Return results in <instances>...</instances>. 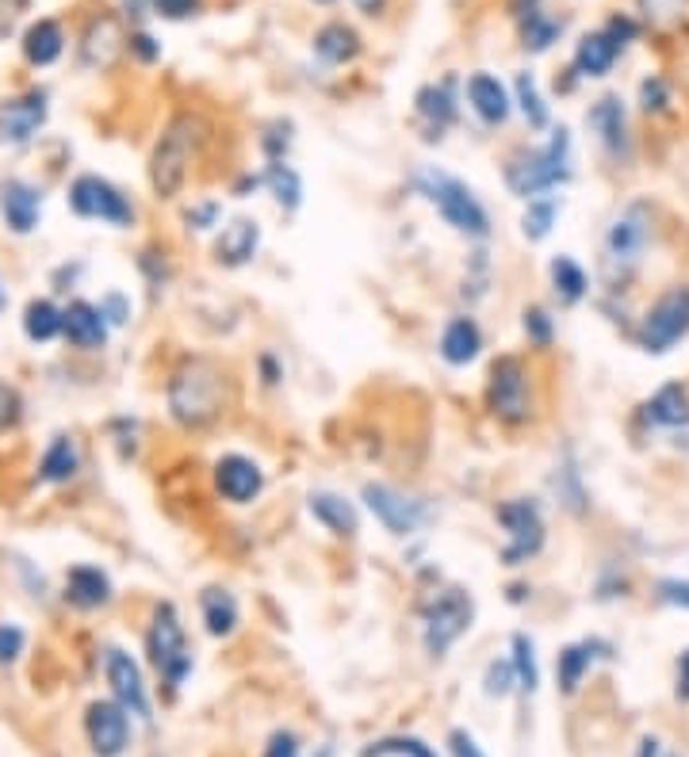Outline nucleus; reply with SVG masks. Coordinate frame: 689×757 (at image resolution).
I'll list each match as a JSON object with an SVG mask.
<instances>
[{
  "mask_svg": "<svg viewBox=\"0 0 689 757\" xmlns=\"http://www.w3.org/2000/svg\"><path fill=\"white\" fill-rule=\"evenodd\" d=\"M200 142H204V123L196 115L172 119L169 131L161 134L154 157H149V184L161 199H172L189 180V169L200 154Z\"/></svg>",
  "mask_w": 689,
  "mask_h": 757,
  "instance_id": "nucleus-1",
  "label": "nucleus"
},
{
  "mask_svg": "<svg viewBox=\"0 0 689 757\" xmlns=\"http://www.w3.org/2000/svg\"><path fill=\"white\" fill-rule=\"evenodd\" d=\"M169 406L181 425H207L222 414V371L211 359H189L169 383Z\"/></svg>",
  "mask_w": 689,
  "mask_h": 757,
  "instance_id": "nucleus-2",
  "label": "nucleus"
},
{
  "mask_svg": "<svg viewBox=\"0 0 689 757\" xmlns=\"http://www.w3.org/2000/svg\"><path fill=\"white\" fill-rule=\"evenodd\" d=\"M567 154H571V138H567V131H556L544 149L521 154L513 164H509V169H506L509 192L529 199V196H541V192H548V187L564 184V180L571 176V169H567Z\"/></svg>",
  "mask_w": 689,
  "mask_h": 757,
  "instance_id": "nucleus-3",
  "label": "nucleus"
},
{
  "mask_svg": "<svg viewBox=\"0 0 689 757\" xmlns=\"http://www.w3.org/2000/svg\"><path fill=\"white\" fill-rule=\"evenodd\" d=\"M651 242V207L648 204H628L625 211L613 219L605 230V272L609 280H625L636 272Z\"/></svg>",
  "mask_w": 689,
  "mask_h": 757,
  "instance_id": "nucleus-4",
  "label": "nucleus"
},
{
  "mask_svg": "<svg viewBox=\"0 0 689 757\" xmlns=\"http://www.w3.org/2000/svg\"><path fill=\"white\" fill-rule=\"evenodd\" d=\"M418 187L425 192L433 207L445 215L448 227H456L460 234H471V237H486V211L479 207V199L468 192V184H460L456 176H445V172H422L418 176Z\"/></svg>",
  "mask_w": 689,
  "mask_h": 757,
  "instance_id": "nucleus-5",
  "label": "nucleus"
},
{
  "mask_svg": "<svg viewBox=\"0 0 689 757\" xmlns=\"http://www.w3.org/2000/svg\"><path fill=\"white\" fill-rule=\"evenodd\" d=\"M149 658H154L157 673L165 677V685H181L192 670V655L184 647V627L172 612V605H161L154 612V627H149Z\"/></svg>",
  "mask_w": 689,
  "mask_h": 757,
  "instance_id": "nucleus-6",
  "label": "nucleus"
},
{
  "mask_svg": "<svg viewBox=\"0 0 689 757\" xmlns=\"http://www.w3.org/2000/svg\"><path fill=\"white\" fill-rule=\"evenodd\" d=\"M471 627V601L463 589H440L430 605H425V650L440 658L463 632Z\"/></svg>",
  "mask_w": 689,
  "mask_h": 757,
  "instance_id": "nucleus-7",
  "label": "nucleus"
},
{
  "mask_svg": "<svg viewBox=\"0 0 689 757\" xmlns=\"http://www.w3.org/2000/svg\"><path fill=\"white\" fill-rule=\"evenodd\" d=\"M689 333V288H674L643 314L640 344L648 352H666Z\"/></svg>",
  "mask_w": 689,
  "mask_h": 757,
  "instance_id": "nucleus-8",
  "label": "nucleus"
},
{
  "mask_svg": "<svg viewBox=\"0 0 689 757\" xmlns=\"http://www.w3.org/2000/svg\"><path fill=\"white\" fill-rule=\"evenodd\" d=\"M70 207L81 215V219H100L111 222V227H131L134 211L116 187L100 176H77L70 187Z\"/></svg>",
  "mask_w": 689,
  "mask_h": 757,
  "instance_id": "nucleus-9",
  "label": "nucleus"
},
{
  "mask_svg": "<svg viewBox=\"0 0 689 757\" xmlns=\"http://www.w3.org/2000/svg\"><path fill=\"white\" fill-rule=\"evenodd\" d=\"M491 410L509 425H521L529 417V375L521 359L506 356L491 371Z\"/></svg>",
  "mask_w": 689,
  "mask_h": 757,
  "instance_id": "nucleus-10",
  "label": "nucleus"
},
{
  "mask_svg": "<svg viewBox=\"0 0 689 757\" xmlns=\"http://www.w3.org/2000/svg\"><path fill=\"white\" fill-rule=\"evenodd\" d=\"M498 521L509 528V547L501 551V559H506L509 566H521L529 554L541 551L544 524H541V513H536V505H529V501H509V505L498 509Z\"/></svg>",
  "mask_w": 689,
  "mask_h": 757,
  "instance_id": "nucleus-11",
  "label": "nucleus"
},
{
  "mask_svg": "<svg viewBox=\"0 0 689 757\" xmlns=\"http://www.w3.org/2000/svg\"><path fill=\"white\" fill-rule=\"evenodd\" d=\"M43 123H47V93H27L0 103V142L9 146L32 142Z\"/></svg>",
  "mask_w": 689,
  "mask_h": 757,
  "instance_id": "nucleus-12",
  "label": "nucleus"
},
{
  "mask_svg": "<svg viewBox=\"0 0 689 757\" xmlns=\"http://www.w3.org/2000/svg\"><path fill=\"white\" fill-rule=\"evenodd\" d=\"M364 501H368V509L379 516V524H384L391 536H410V532L425 521V509L418 505V501L402 498L391 486H364Z\"/></svg>",
  "mask_w": 689,
  "mask_h": 757,
  "instance_id": "nucleus-13",
  "label": "nucleus"
},
{
  "mask_svg": "<svg viewBox=\"0 0 689 757\" xmlns=\"http://www.w3.org/2000/svg\"><path fill=\"white\" fill-rule=\"evenodd\" d=\"M108 685L126 711H134L138 719H149V700H146V685H142L138 666H134L131 655H123V650H116V647L108 650Z\"/></svg>",
  "mask_w": 689,
  "mask_h": 757,
  "instance_id": "nucleus-14",
  "label": "nucleus"
},
{
  "mask_svg": "<svg viewBox=\"0 0 689 757\" xmlns=\"http://www.w3.org/2000/svg\"><path fill=\"white\" fill-rule=\"evenodd\" d=\"M85 727H88V742H93V749L100 757H116V754H123V746H126V711L119 708V704H93L88 708V719H85Z\"/></svg>",
  "mask_w": 689,
  "mask_h": 757,
  "instance_id": "nucleus-15",
  "label": "nucleus"
},
{
  "mask_svg": "<svg viewBox=\"0 0 689 757\" xmlns=\"http://www.w3.org/2000/svg\"><path fill=\"white\" fill-rule=\"evenodd\" d=\"M39 207H43V196L32 184H24V180H4V184H0V215H4L9 230L32 234V230L39 227Z\"/></svg>",
  "mask_w": 689,
  "mask_h": 757,
  "instance_id": "nucleus-16",
  "label": "nucleus"
},
{
  "mask_svg": "<svg viewBox=\"0 0 689 757\" xmlns=\"http://www.w3.org/2000/svg\"><path fill=\"white\" fill-rule=\"evenodd\" d=\"M261 483H265V478H261L257 463L242 460V455H227V460H219V467H215V486H219V493L227 501H238V505L257 498Z\"/></svg>",
  "mask_w": 689,
  "mask_h": 757,
  "instance_id": "nucleus-17",
  "label": "nucleus"
},
{
  "mask_svg": "<svg viewBox=\"0 0 689 757\" xmlns=\"http://www.w3.org/2000/svg\"><path fill=\"white\" fill-rule=\"evenodd\" d=\"M62 333L77 349H100L104 337H108V326H104V314L93 303H70V310L62 314Z\"/></svg>",
  "mask_w": 689,
  "mask_h": 757,
  "instance_id": "nucleus-18",
  "label": "nucleus"
},
{
  "mask_svg": "<svg viewBox=\"0 0 689 757\" xmlns=\"http://www.w3.org/2000/svg\"><path fill=\"white\" fill-rule=\"evenodd\" d=\"M65 597H70L77 609H100L111 597V582L96 566H73L70 578H65Z\"/></svg>",
  "mask_w": 689,
  "mask_h": 757,
  "instance_id": "nucleus-19",
  "label": "nucleus"
},
{
  "mask_svg": "<svg viewBox=\"0 0 689 757\" xmlns=\"http://www.w3.org/2000/svg\"><path fill=\"white\" fill-rule=\"evenodd\" d=\"M643 417L648 425H658V429H678V425L689 422V394L681 383H666L655 399L643 406Z\"/></svg>",
  "mask_w": 689,
  "mask_h": 757,
  "instance_id": "nucleus-20",
  "label": "nucleus"
},
{
  "mask_svg": "<svg viewBox=\"0 0 689 757\" xmlns=\"http://www.w3.org/2000/svg\"><path fill=\"white\" fill-rule=\"evenodd\" d=\"M65 50V35L55 20H39V24L27 27L24 35V58L32 65H55Z\"/></svg>",
  "mask_w": 689,
  "mask_h": 757,
  "instance_id": "nucleus-21",
  "label": "nucleus"
},
{
  "mask_svg": "<svg viewBox=\"0 0 689 757\" xmlns=\"http://www.w3.org/2000/svg\"><path fill=\"white\" fill-rule=\"evenodd\" d=\"M468 100L486 123H506L509 96H506V88H501V81L486 77V73H475V77L468 81Z\"/></svg>",
  "mask_w": 689,
  "mask_h": 757,
  "instance_id": "nucleus-22",
  "label": "nucleus"
},
{
  "mask_svg": "<svg viewBox=\"0 0 689 757\" xmlns=\"http://www.w3.org/2000/svg\"><path fill=\"white\" fill-rule=\"evenodd\" d=\"M257 242H261L257 222L234 219L227 230H222V237H219V245H215V253H219L222 265H245V260L257 253Z\"/></svg>",
  "mask_w": 689,
  "mask_h": 757,
  "instance_id": "nucleus-23",
  "label": "nucleus"
},
{
  "mask_svg": "<svg viewBox=\"0 0 689 757\" xmlns=\"http://www.w3.org/2000/svg\"><path fill=\"white\" fill-rule=\"evenodd\" d=\"M617 54H620V42L613 39L609 32H597L579 42L575 65H579V73H587V77H602V73H609V65L617 62Z\"/></svg>",
  "mask_w": 689,
  "mask_h": 757,
  "instance_id": "nucleus-24",
  "label": "nucleus"
},
{
  "mask_svg": "<svg viewBox=\"0 0 689 757\" xmlns=\"http://www.w3.org/2000/svg\"><path fill=\"white\" fill-rule=\"evenodd\" d=\"M590 126L602 134V142L613 149V154H625L628 149V123H625V108H620V100H613V96L597 100V108L590 111Z\"/></svg>",
  "mask_w": 689,
  "mask_h": 757,
  "instance_id": "nucleus-25",
  "label": "nucleus"
},
{
  "mask_svg": "<svg viewBox=\"0 0 689 757\" xmlns=\"http://www.w3.org/2000/svg\"><path fill=\"white\" fill-rule=\"evenodd\" d=\"M479 344H483V337H479V326L471 318L448 321L445 337H440V352H445L448 364H471L479 356Z\"/></svg>",
  "mask_w": 689,
  "mask_h": 757,
  "instance_id": "nucleus-26",
  "label": "nucleus"
},
{
  "mask_svg": "<svg viewBox=\"0 0 689 757\" xmlns=\"http://www.w3.org/2000/svg\"><path fill=\"white\" fill-rule=\"evenodd\" d=\"M119 42H123V35H119L116 20H111V16L93 20V24H88V32H85V42H81V50H85V62L88 65H111Z\"/></svg>",
  "mask_w": 689,
  "mask_h": 757,
  "instance_id": "nucleus-27",
  "label": "nucleus"
},
{
  "mask_svg": "<svg viewBox=\"0 0 689 757\" xmlns=\"http://www.w3.org/2000/svg\"><path fill=\"white\" fill-rule=\"evenodd\" d=\"M311 513H314V521L326 524V528L337 532V536H353L356 532V509L344 498H337V493H314Z\"/></svg>",
  "mask_w": 689,
  "mask_h": 757,
  "instance_id": "nucleus-28",
  "label": "nucleus"
},
{
  "mask_svg": "<svg viewBox=\"0 0 689 757\" xmlns=\"http://www.w3.org/2000/svg\"><path fill=\"white\" fill-rule=\"evenodd\" d=\"M597 650H605L602 643H575V647H567L564 655H559L556 673H559V688H564V693H575V688H579L582 673L590 670Z\"/></svg>",
  "mask_w": 689,
  "mask_h": 757,
  "instance_id": "nucleus-29",
  "label": "nucleus"
},
{
  "mask_svg": "<svg viewBox=\"0 0 689 757\" xmlns=\"http://www.w3.org/2000/svg\"><path fill=\"white\" fill-rule=\"evenodd\" d=\"M314 50H318V58H326L329 65H341V62H349V58H356L361 42H356V35L344 24H329L314 35Z\"/></svg>",
  "mask_w": 689,
  "mask_h": 757,
  "instance_id": "nucleus-30",
  "label": "nucleus"
},
{
  "mask_svg": "<svg viewBox=\"0 0 689 757\" xmlns=\"http://www.w3.org/2000/svg\"><path fill=\"white\" fill-rule=\"evenodd\" d=\"M24 333L39 344L55 341V337L62 333V310H58L55 303H47V298H35L24 310Z\"/></svg>",
  "mask_w": 689,
  "mask_h": 757,
  "instance_id": "nucleus-31",
  "label": "nucleus"
},
{
  "mask_svg": "<svg viewBox=\"0 0 689 757\" xmlns=\"http://www.w3.org/2000/svg\"><path fill=\"white\" fill-rule=\"evenodd\" d=\"M73 471H77V448L70 437H55V444L43 455L39 478L43 483H65V478H73Z\"/></svg>",
  "mask_w": 689,
  "mask_h": 757,
  "instance_id": "nucleus-32",
  "label": "nucleus"
},
{
  "mask_svg": "<svg viewBox=\"0 0 689 757\" xmlns=\"http://www.w3.org/2000/svg\"><path fill=\"white\" fill-rule=\"evenodd\" d=\"M204 620L211 635H230L238 624V605L227 589H207L204 594Z\"/></svg>",
  "mask_w": 689,
  "mask_h": 757,
  "instance_id": "nucleus-33",
  "label": "nucleus"
},
{
  "mask_svg": "<svg viewBox=\"0 0 689 757\" xmlns=\"http://www.w3.org/2000/svg\"><path fill=\"white\" fill-rule=\"evenodd\" d=\"M552 283H556V291H559V298H564V303H579V298L587 295V272H582L571 257L552 260Z\"/></svg>",
  "mask_w": 689,
  "mask_h": 757,
  "instance_id": "nucleus-34",
  "label": "nucleus"
},
{
  "mask_svg": "<svg viewBox=\"0 0 689 757\" xmlns=\"http://www.w3.org/2000/svg\"><path fill=\"white\" fill-rule=\"evenodd\" d=\"M513 673L521 693H536V655H533V639L529 635H513Z\"/></svg>",
  "mask_w": 689,
  "mask_h": 757,
  "instance_id": "nucleus-35",
  "label": "nucleus"
},
{
  "mask_svg": "<svg viewBox=\"0 0 689 757\" xmlns=\"http://www.w3.org/2000/svg\"><path fill=\"white\" fill-rule=\"evenodd\" d=\"M517 103H521V111H525V119H529V126H548V108H544V100H541V93H536V81L529 77V73H521L517 77Z\"/></svg>",
  "mask_w": 689,
  "mask_h": 757,
  "instance_id": "nucleus-36",
  "label": "nucleus"
},
{
  "mask_svg": "<svg viewBox=\"0 0 689 757\" xmlns=\"http://www.w3.org/2000/svg\"><path fill=\"white\" fill-rule=\"evenodd\" d=\"M268 184H273V196L280 207H299V196H303V184H299V176L288 169V164H273L268 169Z\"/></svg>",
  "mask_w": 689,
  "mask_h": 757,
  "instance_id": "nucleus-37",
  "label": "nucleus"
},
{
  "mask_svg": "<svg viewBox=\"0 0 689 757\" xmlns=\"http://www.w3.org/2000/svg\"><path fill=\"white\" fill-rule=\"evenodd\" d=\"M552 222H556V199H541V204H529L521 227H525V234L533 237V242H541V237H548Z\"/></svg>",
  "mask_w": 689,
  "mask_h": 757,
  "instance_id": "nucleus-38",
  "label": "nucleus"
},
{
  "mask_svg": "<svg viewBox=\"0 0 689 757\" xmlns=\"http://www.w3.org/2000/svg\"><path fill=\"white\" fill-rule=\"evenodd\" d=\"M418 111H422L425 119H433V123H437V131H440V126L452 119V100H448V88H425V93L418 96Z\"/></svg>",
  "mask_w": 689,
  "mask_h": 757,
  "instance_id": "nucleus-39",
  "label": "nucleus"
},
{
  "mask_svg": "<svg viewBox=\"0 0 689 757\" xmlns=\"http://www.w3.org/2000/svg\"><path fill=\"white\" fill-rule=\"evenodd\" d=\"M559 27L564 24H552V20H544L541 12H529V27H525V47L529 50H548L552 39L559 35Z\"/></svg>",
  "mask_w": 689,
  "mask_h": 757,
  "instance_id": "nucleus-40",
  "label": "nucleus"
},
{
  "mask_svg": "<svg viewBox=\"0 0 689 757\" xmlns=\"http://www.w3.org/2000/svg\"><path fill=\"white\" fill-rule=\"evenodd\" d=\"M364 757H433V754L414 738H391V742H376L372 749H364Z\"/></svg>",
  "mask_w": 689,
  "mask_h": 757,
  "instance_id": "nucleus-41",
  "label": "nucleus"
},
{
  "mask_svg": "<svg viewBox=\"0 0 689 757\" xmlns=\"http://www.w3.org/2000/svg\"><path fill=\"white\" fill-rule=\"evenodd\" d=\"M640 9L648 20H674V16H681L686 0H640Z\"/></svg>",
  "mask_w": 689,
  "mask_h": 757,
  "instance_id": "nucleus-42",
  "label": "nucleus"
},
{
  "mask_svg": "<svg viewBox=\"0 0 689 757\" xmlns=\"http://www.w3.org/2000/svg\"><path fill=\"white\" fill-rule=\"evenodd\" d=\"M509 681H513V666L509 662H494L486 670V693L491 696H506L509 693Z\"/></svg>",
  "mask_w": 689,
  "mask_h": 757,
  "instance_id": "nucleus-43",
  "label": "nucleus"
},
{
  "mask_svg": "<svg viewBox=\"0 0 689 757\" xmlns=\"http://www.w3.org/2000/svg\"><path fill=\"white\" fill-rule=\"evenodd\" d=\"M658 597H663L666 605H678V609H689V582H678V578L658 582Z\"/></svg>",
  "mask_w": 689,
  "mask_h": 757,
  "instance_id": "nucleus-44",
  "label": "nucleus"
},
{
  "mask_svg": "<svg viewBox=\"0 0 689 757\" xmlns=\"http://www.w3.org/2000/svg\"><path fill=\"white\" fill-rule=\"evenodd\" d=\"M24 650V632L20 627H0V662H12V658Z\"/></svg>",
  "mask_w": 689,
  "mask_h": 757,
  "instance_id": "nucleus-45",
  "label": "nucleus"
},
{
  "mask_svg": "<svg viewBox=\"0 0 689 757\" xmlns=\"http://www.w3.org/2000/svg\"><path fill=\"white\" fill-rule=\"evenodd\" d=\"M525 329H529V337H533L536 344H548V341H552V321H548V314L536 310V306L525 314Z\"/></svg>",
  "mask_w": 689,
  "mask_h": 757,
  "instance_id": "nucleus-46",
  "label": "nucleus"
},
{
  "mask_svg": "<svg viewBox=\"0 0 689 757\" xmlns=\"http://www.w3.org/2000/svg\"><path fill=\"white\" fill-rule=\"evenodd\" d=\"M196 4H200V0H154V9L161 12V16H169V20L192 16V12H196Z\"/></svg>",
  "mask_w": 689,
  "mask_h": 757,
  "instance_id": "nucleus-47",
  "label": "nucleus"
},
{
  "mask_svg": "<svg viewBox=\"0 0 689 757\" xmlns=\"http://www.w3.org/2000/svg\"><path fill=\"white\" fill-rule=\"evenodd\" d=\"M448 746H452V757H483V749L475 746V738H471V734H463V731H452Z\"/></svg>",
  "mask_w": 689,
  "mask_h": 757,
  "instance_id": "nucleus-48",
  "label": "nucleus"
},
{
  "mask_svg": "<svg viewBox=\"0 0 689 757\" xmlns=\"http://www.w3.org/2000/svg\"><path fill=\"white\" fill-rule=\"evenodd\" d=\"M265 757H299L295 734H276V738L268 742V754Z\"/></svg>",
  "mask_w": 689,
  "mask_h": 757,
  "instance_id": "nucleus-49",
  "label": "nucleus"
},
{
  "mask_svg": "<svg viewBox=\"0 0 689 757\" xmlns=\"http://www.w3.org/2000/svg\"><path fill=\"white\" fill-rule=\"evenodd\" d=\"M27 0H0V35H9L12 24H16V16L24 12Z\"/></svg>",
  "mask_w": 689,
  "mask_h": 757,
  "instance_id": "nucleus-50",
  "label": "nucleus"
},
{
  "mask_svg": "<svg viewBox=\"0 0 689 757\" xmlns=\"http://www.w3.org/2000/svg\"><path fill=\"white\" fill-rule=\"evenodd\" d=\"M640 96H643V108H663V100H666V85L663 81H643V88H640Z\"/></svg>",
  "mask_w": 689,
  "mask_h": 757,
  "instance_id": "nucleus-51",
  "label": "nucleus"
},
{
  "mask_svg": "<svg viewBox=\"0 0 689 757\" xmlns=\"http://www.w3.org/2000/svg\"><path fill=\"white\" fill-rule=\"evenodd\" d=\"M131 50L142 58V62H154V58L161 54V47H157V42L149 39V35H134V39H131Z\"/></svg>",
  "mask_w": 689,
  "mask_h": 757,
  "instance_id": "nucleus-52",
  "label": "nucleus"
},
{
  "mask_svg": "<svg viewBox=\"0 0 689 757\" xmlns=\"http://www.w3.org/2000/svg\"><path fill=\"white\" fill-rule=\"evenodd\" d=\"M678 700H689V650L678 662Z\"/></svg>",
  "mask_w": 689,
  "mask_h": 757,
  "instance_id": "nucleus-53",
  "label": "nucleus"
},
{
  "mask_svg": "<svg viewBox=\"0 0 689 757\" xmlns=\"http://www.w3.org/2000/svg\"><path fill=\"white\" fill-rule=\"evenodd\" d=\"M215 215H219V207H215V204H207V207H200V211H196V215H189V222H196V227H200V230H204V227H207V222H211V219H215Z\"/></svg>",
  "mask_w": 689,
  "mask_h": 757,
  "instance_id": "nucleus-54",
  "label": "nucleus"
},
{
  "mask_svg": "<svg viewBox=\"0 0 689 757\" xmlns=\"http://www.w3.org/2000/svg\"><path fill=\"white\" fill-rule=\"evenodd\" d=\"M100 310H111V321H116V326H119V321L126 318V310H123V298H119V295H111L108 303L100 306Z\"/></svg>",
  "mask_w": 689,
  "mask_h": 757,
  "instance_id": "nucleus-55",
  "label": "nucleus"
},
{
  "mask_svg": "<svg viewBox=\"0 0 689 757\" xmlns=\"http://www.w3.org/2000/svg\"><path fill=\"white\" fill-rule=\"evenodd\" d=\"M353 4L364 12V16H379V12H384V0H353Z\"/></svg>",
  "mask_w": 689,
  "mask_h": 757,
  "instance_id": "nucleus-56",
  "label": "nucleus"
},
{
  "mask_svg": "<svg viewBox=\"0 0 689 757\" xmlns=\"http://www.w3.org/2000/svg\"><path fill=\"white\" fill-rule=\"evenodd\" d=\"M655 746H658V742H655V738H643V754H640V757H655V754H658V749H655Z\"/></svg>",
  "mask_w": 689,
  "mask_h": 757,
  "instance_id": "nucleus-57",
  "label": "nucleus"
},
{
  "mask_svg": "<svg viewBox=\"0 0 689 757\" xmlns=\"http://www.w3.org/2000/svg\"><path fill=\"white\" fill-rule=\"evenodd\" d=\"M0 306H4V295H0Z\"/></svg>",
  "mask_w": 689,
  "mask_h": 757,
  "instance_id": "nucleus-58",
  "label": "nucleus"
}]
</instances>
